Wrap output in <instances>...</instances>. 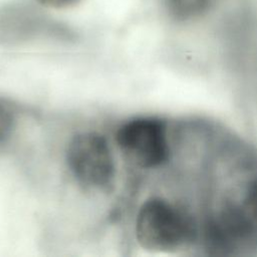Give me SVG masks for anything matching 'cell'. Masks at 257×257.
<instances>
[{
	"label": "cell",
	"mask_w": 257,
	"mask_h": 257,
	"mask_svg": "<svg viewBox=\"0 0 257 257\" xmlns=\"http://www.w3.org/2000/svg\"><path fill=\"white\" fill-rule=\"evenodd\" d=\"M139 244L154 252H171L192 240L194 230L183 210L166 199L152 197L140 207L136 219Z\"/></svg>",
	"instance_id": "6da1fadb"
},
{
	"label": "cell",
	"mask_w": 257,
	"mask_h": 257,
	"mask_svg": "<svg viewBox=\"0 0 257 257\" xmlns=\"http://www.w3.org/2000/svg\"><path fill=\"white\" fill-rule=\"evenodd\" d=\"M66 163L74 178L87 188L104 189L114 178L115 165L109 144L96 132H82L69 141Z\"/></svg>",
	"instance_id": "7a4b0ae2"
},
{
	"label": "cell",
	"mask_w": 257,
	"mask_h": 257,
	"mask_svg": "<svg viewBox=\"0 0 257 257\" xmlns=\"http://www.w3.org/2000/svg\"><path fill=\"white\" fill-rule=\"evenodd\" d=\"M123 156L143 169L157 168L169 157L165 122L154 116H138L123 122L115 133Z\"/></svg>",
	"instance_id": "3957f363"
},
{
	"label": "cell",
	"mask_w": 257,
	"mask_h": 257,
	"mask_svg": "<svg viewBox=\"0 0 257 257\" xmlns=\"http://www.w3.org/2000/svg\"><path fill=\"white\" fill-rule=\"evenodd\" d=\"M41 18L30 7L6 5L0 8V42L14 43L29 39L41 28Z\"/></svg>",
	"instance_id": "277c9868"
},
{
	"label": "cell",
	"mask_w": 257,
	"mask_h": 257,
	"mask_svg": "<svg viewBox=\"0 0 257 257\" xmlns=\"http://www.w3.org/2000/svg\"><path fill=\"white\" fill-rule=\"evenodd\" d=\"M170 14L179 20H189L204 13L209 0H165Z\"/></svg>",
	"instance_id": "5b68a950"
},
{
	"label": "cell",
	"mask_w": 257,
	"mask_h": 257,
	"mask_svg": "<svg viewBox=\"0 0 257 257\" xmlns=\"http://www.w3.org/2000/svg\"><path fill=\"white\" fill-rule=\"evenodd\" d=\"M16 123L15 111L12 105L0 98V144L12 134Z\"/></svg>",
	"instance_id": "8992f818"
},
{
	"label": "cell",
	"mask_w": 257,
	"mask_h": 257,
	"mask_svg": "<svg viewBox=\"0 0 257 257\" xmlns=\"http://www.w3.org/2000/svg\"><path fill=\"white\" fill-rule=\"evenodd\" d=\"M38 3H40L43 6L49 7V8H67L71 7L75 4H77L80 0H36Z\"/></svg>",
	"instance_id": "52a82bcc"
}]
</instances>
